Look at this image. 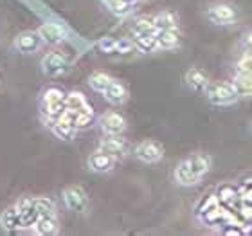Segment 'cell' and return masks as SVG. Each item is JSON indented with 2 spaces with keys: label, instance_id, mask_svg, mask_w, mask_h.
Here are the masks:
<instances>
[{
  "label": "cell",
  "instance_id": "f546056e",
  "mask_svg": "<svg viewBox=\"0 0 252 236\" xmlns=\"http://www.w3.org/2000/svg\"><path fill=\"white\" fill-rule=\"evenodd\" d=\"M236 195H238L236 188L227 184V186H221V188H220V191H218V199L223 200V202H229V200H232Z\"/></svg>",
  "mask_w": 252,
  "mask_h": 236
},
{
  "label": "cell",
  "instance_id": "4316f807",
  "mask_svg": "<svg viewBox=\"0 0 252 236\" xmlns=\"http://www.w3.org/2000/svg\"><path fill=\"white\" fill-rule=\"evenodd\" d=\"M36 207L40 216L45 215H56V205L51 199H45V197H36Z\"/></svg>",
  "mask_w": 252,
  "mask_h": 236
},
{
  "label": "cell",
  "instance_id": "5b68a950",
  "mask_svg": "<svg viewBox=\"0 0 252 236\" xmlns=\"http://www.w3.org/2000/svg\"><path fill=\"white\" fill-rule=\"evenodd\" d=\"M40 67H42V72L47 78H60L62 74L67 72L68 60L65 54L58 53V51H53V53H47L43 56Z\"/></svg>",
  "mask_w": 252,
  "mask_h": 236
},
{
  "label": "cell",
  "instance_id": "4dcf8cb0",
  "mask_svg": "<svg viewBox=\"0 0 252 236\" xmlns=\"http://www.w3.org/2000/svg\"><path fill=\"white\" fill-rule=\"evenodd\" d=\"M135 49V42H131L130 38H121V40H117V47H116V53H131Z\"/></svg>",
  "mask_w": 252,
  "mask_h": 236
},
{
  "label": "cell",
  "instance_id": "9c48e42d",
  "mask_svg": "<svg viewBox=\"0 0 252 236\" xmlns=\"http://www.w3.org/2000/svg\"><path fill=\"white\" fill-rule=\"evenodd\" d=\"M99 150L112 155L114 159H123L126 153L130 152V144L121 135H106L99 142Z\"/></svg>",
  "mask_w": 252,
  "mask_h": 236
},
{
  "label": "cell",
  "instance_id": "836d02e7",
  "mask_svg": "<svg viewBox=\"0 0 252 236\" xmlns=\"http://www.w3.org/2000/svg\"><path fill=\"white\" fill-rule=\"evenodd\" d=\"M0 78H2V74H0Z\"/></svg>",
  "mask_w": 252,
  "mask_h": 236
},
{
  "label": "cell",
  "instance_id": "d4e9b609",
  "mask_svg": "<svg viewBox=\"0 0 252 236\" xmlns=\"http://www.w3.org/2000/svg\"><path fill=\"white\" fill-rule=\"evenodd\" d=\"M110 83H112V78L106 72H101V70L90 74V78H89L90 89L95 90V92H99V94H103V92L108 89V85Z\"/></svg>",
  "mask_w": 252,
  "mask_h": 236
},
{
  "label": "cell",
  "instance_id": "ac0fdd59",
  "mask_svg": "<svg viewBox=\"0 0 252 236\" xmlns=\"http://www.w3.org/2000/svg\"><path fill=\"white\" fill-rule=\"evenodd\" d=\"M32 231L40 236H51L58 233V218L56 215H45L40 216L36 220V224L32 226Z\"/></svg>",
  "mask_w": 252,
  "mask_h": 236
},
{
  "label": "cell",
  "instance_id": "9a60e30c",
  "mask_svg": "<svg viewBox=\"0 0 252 236\" xmlns=\"http://www.w3.org/2000/svg\"><path fill=\"white\" fill-rule=\"evenodd\" d=\"M105 100L112 105H123L128 100V89L125 87V83H121L119 79H112V83L108 85V89L103 92Z\"/></svg>",
  "mask_w": 252,
  "mask_h": 236
},
{
  "label": "cell",
  "instance_id": "f1b7e54d",
  "mask_svg": "<svg viewBox=\"0 0 252 236\" xmlns=\"http://www.w3.org/2000/svg\"><path fill=\"white\" fill-rule=\"evenodd\" d=\"M97 47H99L101 51H103V53H106V54L116 53L117 40H116V38H112V36H105V38H101V40H99Z\"/></svg>",
  "mask_w": 252,
  "mask_h": 236
},
{
  "label": "cell",
  "instance_id": "44dd1931",
  "mask_svg": "<svg viewBox=\"0 0 252 236\" xmlns=\"http://www.w3.org/2000/svg\"><path fill=\"white\" fill-rule=\"evenodd\" d=\"M135 49L142 54L153 53L155 49H158L157 33H153V34H141V36H135Z\"/></svg>",
  "mask_w": 252,
  "mask_h": 236
},
{
  "label": "cell",
  "instance_id": "7402d4cb",
  "mask_svg": "<svg viewBox=\"0 0 252 236\" xmlns=\"http://www.w3.org/2000/svg\"><path fill=\"white\" fill-rule=\"evenodd\" d=\"M157 26H155V16H141L139 20L133 24V33L135 36H141V34H153L157 33Z\"/></svg>",
  "mask_w": 252,
  "mask_h": 236
},
{
  "label": "cell",
  "instance_id": "603a6c76",
  "mask_svg": "<svg viewBox=\"0 0 252 236\" xmlns=\"http://www.w3.org/2000/svg\"><path fill=\"white\" fill-rule=\"evenodd\" d=\"M231 83H232V87L236 89L240 98H249V96H252V76L236 74Z\"/></svg>",
  "mask_w": 252,
  "mask_h": 236
},
{
  "label": "cell",
  "instance_id": "6da1fadb",
  "mask_svg": "<svg viewBox=\"0 0 252 236\" xmlns=\"http://www.w3.org/2000/svg\"><path fill=\"white\" fill-rule=\"evenodd\" d=\"M65 98L67 94L58 87H49L42 92V108L43 114H47L53 121H56L63 112L67 110L65 105Z\"/></svg>",
  "mask_w": 252,
  "mask_h": 236
},
{
  "label": "cell",
  "instance_id": "7a4b0ae2",
  "mask_svg": "<svg viewBox=\"0 0 252 236\" xmlns=\"http://www.w3.org/2000/svg\"><path fill=\"white\" fill-rule=\"evenodd\" d=\"M63 204L68 211L72 213H79V215H85L90 207V200L89 195L81 186H67L63 189Z\"/></svg>",
  "mask_w": 252,
  "mask_h": 236
},
{
  "label": "cell",
  "instance_id": "2e32d148",
  "mask_svg": "<svg viewBox=\"0 0 252 236\" xmlns=\"http://www.w3.org/2000/svg\"><path fill=\"white\" fill-rule=\"evenodd\" d=\"M51 130H53L54 135L58 137V139H62V141H72L74 137H76V130H78V128H76L68 119L60 116L58 119L51 123Z\"/></svg>",
  "mask_w": 252,
  "mask_h": 236
},
{
  "label": "cell",
  "instance_id": "1f68e13d",
  "mask_svg": "<svg viewBox=\"0 0 252 236\" xmlns=\"http://www.w3.org/2000/svg\"><path fill=\"white\" fill-rule=\"evenodd\" d=\"M245 47H247L249 53H252V33H249L247 38H245Z\"/></svg>",
  "mask_w": 252,
  "mask_h": 236
},
{
  "label": "cell",
  "instance_id": "d6986e66",
  "mask_svg": "<svg viewBox=\"0 0 252 236\" xmlns=\"http://www.w3.org/2000/svg\"><path fill=\"white\" fill-rule=\"evenodd\" d=\"M180 36L177 29H160L157 31V43L158 49H164V51H169V49H175L179 45Z\"/></svg>",
  "mask_w": 252,
  "mask_h": 236
},
{
  "label": "cell",
  "instance_id": "277c9868",
  "mask_svg": "<svg viewBox=\"0 0 252 236\" xmlns=\"http://www.w3.org/2000/svg\"><path fill=\"white\" fill-rule=\"evenodd\" d=\"M135 157L141 161V163L146 164H157L162 161L164 157V148L158 141H153V139H146V141H141L133 150Z\"/></svg>",
  "mask_w": 252,
  "mask_h": 236
},
{
  "label": "cell",
  "instance_id": "d6a6232c",
  "mask_svg": "<svg viewBox=\"0 0 252 236\" xmlns=\"http://www.w3.org/2000/svg\"><path fill=\"white\" fill-rule=\"evenodd\" d=\"M251 130H252V125H251Z\"/></svg>",
  "mask_w": 252,
  "mask_h": 236
},
{
  "label": "cell",
  "instance_id": "30bf717a",
  "mask_svg": "<svg viewBox=\"0 0 252 236\" xmlns=\"http://www.w3.org/2000/svg\"><path fill=\"white\" fill-rule=\"evenodd\" d=\"M15 207L18 209L22 220H24V229L26 227H32L36 224L38 218H40V213H38L36 207V199H32V197H22L15 204Z\"/></svg>",
  "mask_w": 252,
  "mask_h": 236
},
{
  "label": "cell",
  "instance_id": "4fadbf2b",
  "mask_svg": "<svg viewBox=\"0 0 252 236\" xmlns=\"http://www.w3.org/2000/svg\"><path fill=\"white\" fill-rule=\"evenodd\" d=\"M186 85H188L189 89L194 90V92H205L207 87H209V78H207V74L198 67H191L186 72Z\"/></svg>",
  "mask_w": 252,
  "mask_h": 236
},
{
  "label": "cell",
  "instance_id": "3957f363",
  "mask_svg": "<svg viewBox=\"0 0 252 236\" xmlns=\"http://www.w3.org/2000/svg\"><path fill=\"white\" fill-rule=\"evenodd\" d=\"M205 96H207L209 103L218 106L231 105L240 98L232 83H209V87L205 90Z\"/></svg>",
  "mask_w": 252,
  "mask_h": 236
},
{
  "label": "cell",
  "instance_id": "cb8c5ba5",
  "mask_svg": "<svg viewBox=\"0 0 252 236\" xmlns=\"http://www.w3.org/2000/svg\"><path fill=\"white\" fill-rule=\"evenodd\" d=\"M65 105H67L68 110H90V105L87 103V100H85V96L81 92H68L67 98H65Z\"/></svg>",
  "mask_w": 252,
  "mask_h": 236
},
{
  "label": "cell",
  "instance_id": "8fae6325",
  "mask_svg": "<svg viewBox=\"0 0 252 236\" xmlns=\"http://www.w3.org/2000/svg\"><path fill=\"white\" fill-rule=\"evenodd\" d=\"M116 161L112 155L108 153L101 152L97 150L95 153H92L89 159H87V166H89L90 171H94V173H110L114 166H116Z\"/></svg>",
  "mask_w": 252,
  "mask_h": 236
},
{
  "label": "cell",
  "instance_id": "52a82bcc",
  "mask_svg": "<svg viewBox=\"0 0 252 236\" xmlns=\"http://www.w3.org/2000/svg\"><path fill=\"white\" fill-rule=\"evenodd\" d=\"M42 43L43 40L38 31H24L15 38L13 47L22 54H34L36 51H40Z\"/></svg>",
  "mask_w": 252,
  "mask_h": 236
},
{
  "label": "cell",
  "instance_id": "7c38bea8",
  "mask_svg": "<svg viewBox=\"0 0 252 236\" xmlns=\"http://www.w3.org/2000/svg\"><path fill=\"white\" fill-rule=\"evenodd\" d=\"M38 33H40L43 43H49V45H58V43L65 42V38H67L65 27L60 26V24H53V22L40 26Z\"/></svg>",
  "mask_w": 252,
  "mask_h": 236
},
{
  "label": "cell",
  "instance_id": "e0dca14e",
  "mask_svg": "<svg viewBox=\"0 0 252 236\" xmlns=\"http://www.w3.org/2000/svg\"><path fill=\"white\" fill-rule=\"evenodd\" d=\"M173 178H175V182L180 184V186H194V184L200 180V178L191 171L186 159L180 161V163L177 164V168L173 169Z\"/></svg>",
  "mask_w": 252,
  "mask_h": 236
},
{
  "label": "cell",
  "instance_id": "8992f818",
  "mask_svg": "<svg viewBox=\"0 0 252 236\" xmlns=\"http://www.w3.org/2000/svg\"><path fill=\"white\" fill-rule=\"evenodd\" d=\"M236 9L232 7L231 4L227 2H218V4H213L207 9V18H209L213 24L216 26H229L236 20Z\"/></svg>",
  "mask_w": 252,
  "mask_h": 236
},
{
  "label": "cell",
  "instance_id": "83f0119b",
  "mask_svg": "<svg viewBox=\"0 0 252 236\" xmlns=\"http://www.w3.org/2000/svg\"><path fill=\"white\" fill-rule=\"evenodd\" d=\"M236 74L243 76H252V53H245L236 63Z\"/></svg>",
  "mask_w": 252,
  "mask_h": 236
},
{
  "label": "cell",
  "instance_id": "484cf974",
  "mask_svg": "<svg viewBox=\"0 0 252 236\" xmlns=\"http://www.w3.org/2000/svg\"><path fill=\"white\" fill-rule=\"evenodd\" d=\"M155 26H157L158 31L160 29H177V20L169 11H164V13H158L155 16Z\"/></svg>",
  "mask_w": 252,
  "mask_h": 236
},
{
  "label": "cell",
  "instance_id": "ba28073f",
  "mask_svg": "<svg viewBox=\"0 0 252 236\" xmlns=\"http://www.w3.org/2000/svg\"><path fill=\"white\" fill-rule=\"evenodd\" d=\"M99 128L105 135H123L126 130V119L117 112H106L99 117Z\"/></svg>",
  "mask_w": 252,
  "mask_h": 236
},
{
  "label": "cell",
  "instance_id": "5bb4252c",
  "mask_svg": "<svg viewBox=\"0 0 252 236\" xmlns=\"http://www.w3.org/2000/svg\"><path fill=\"white\" fill-rule=\"evenodd\" d=\"M0 227L7 233H16L24 229V220H22L20 213L16 209L15 205H11L7 209L0 215Z\"/></svg>",
  "mask_w": 252,
  "mask_h": 236
},
{
  "label": "cell",
  "instance_id": "ffe728a7",
  "mask_svg": "<svg viewBox=\"0 0 252 236\" xmlns=\"http://www.w3.org/2000/svg\"><path fill=\"white\" fill-rule=\"evenodd\" d=\"M189 164V168H191V171H193L194 175L198 178L204 177L207 171H209L211 168V159L209 157H205V155H191V157L186 159Z\"/></svg>",
  "mask_w": 252,
  "mask_h": 236
}]
</instances>
